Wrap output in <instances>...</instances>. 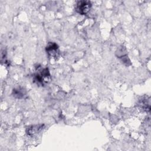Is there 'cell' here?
Masks as SVG:
<instances>
[{"label":"cell","instance_id":"7a4b0ae2","mask_svg":"<svg viewBox=\"0 0 151 151\" xmlns=\"http://www.w3.org/2000/svg\"><path fill=\"white\" fill-rule=\"evenodd\" d=\"M45 50L49 58L57 60L60 56V50L58 45L53 42H50L46 46Z\"/></svg>","mask_w":151,"mask_h":151},{"label":"cell","instance_id":"3957f363","mask_svg":"<svg viewBox=\"0 0 151 151\" xmlns=\"http://www.w3.org/2000/svg\"><path fill=\"white\" fill-rule=\"evenodd\" d=\"M91 7V3L90 1L81 0L77 2L75 9L78 14L81 15L86 14Z\"/></svg>","mask_w":151,"mask_h":151},{"label":"cell","instance_id":"52a82bcc","mask_svg":"<svg viewBox=\"0 0 151 151\" xmlns=\"http://www.w3.org/2000/svg\"><path fill=\"white\" fill-rule=\"evenodd\" d=\"M139 107L145 111H150V98L145 97L140 99L138 102Z\"/></svg>","mask_w":151,"mask_h":151},{"label":"cell","instance_id":"6da1fadb","mask_svg":"<svg viewBox=\"0 0 151 151\" xmlns=\"http://www.w3.org/2000/svg\"><path fill=\"white\" fill-rule=\"evenodd\" d=\"M51 81V74L48 68H38L33 75V82L36 84L44 86Z\"/></svg>","mask_w":151,"mask_h":151},{"label":"cell","instance_id":"277c9868","mask_svg":"<svg viewBox=\"0 0 151 151\" xmlns=\"http://www.w3.org/2000/svg\"><path fill=\"white\" fill-rule=\"evenodd\" d=\"M116 55L117 56V57L120 58L122 60V62H123V63L126 64L127 66L131 64L130 61L128 58L127 54L126 49L124 47L121 46L117 49V50L116 51Z\"/></svg>","mask_w":151,"mask_h":151},{"label":"cell","instance_id":"8992f818","mask_svg":"<svg viewBox=\"0 0 151 151\" xmlns=\"http://www.w3.org/2000/svg\"><path fill=\"white\" fill-rule=\"evenodd\" d=\"M27 94V90L25 88L21 86H18L13 88L12 92L13 97L17 99H22L25 98Z\"/></svg>","mask_w":151,"mask_h":151},{"label":"cell","instance_id":"5b68a950","mask_svg":"<svg viewBox=\"0 0 151 151\" xmlns=\"http://www.w3.org/2000/svg\"><path fill=\"white\" fill-rule=\"evenodd\" d=\"M44 124H35V125H31L27 127V133L29 136H34L38 134L44 128Z\"/></svg>","mask_w":151,"mask_h":151}]
</instances>
